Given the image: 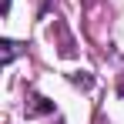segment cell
I'll return each mask as SVG.
<instances>
[{
  "instance_id": "obj_1",
  "label": "cell",
  "mask_w": 124,
  "mask_h": 124,
  "mask_svg": "<svg viewBox=\"0 0 124 124\" xmlns=\"http://www.w3.org/2000/svg\"><path fill=\"white\" fill-rule=\"evenodd\" d=\"M14 47H17V44L3 40V64H10V61H14Z\"/></svg>"
},
{
  "instance_id": "obj_2",
  "label": "cell",
  "mask_w": 124,
  "mask_h": 124,
  "mask_svg": "<svg viewBox=\"0 0 124 124\" xmlns=\"http://www.w3.org/2000/svg\"><path fill=\"white\" fill-rule=\"evenodd\" d=\"M0 10L7 14V10H10V0H0Z\"/></svg>"
}]
</instances>
